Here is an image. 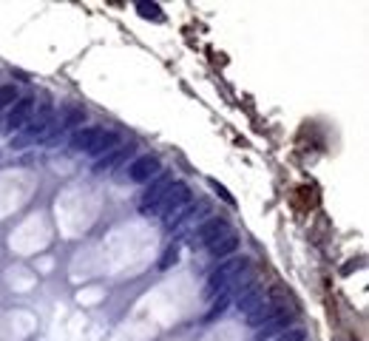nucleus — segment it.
<instances>
[{"label":"nucleus","mask_w":369,"mask_h":341,"mask_svg":"<svg viewBox=\"0 0 369 341\" xmlns=\"http://www.w3.org/2000/svg\"><path fill=\"white\" fill-rule=\"evenodd\" d=\"M247 267V259L245 256H231L221 262L207 279V288H205V299H216V296H228L231 290V282L239 276V273Z\"/></svg>","instance_id":"nucleus-1"},{"label":"nucleus","mask_w":369,"mask_h":341,"mask_svg":"<svg viewBox=\"0 0 369 341\" xmlns=\"http://www.w3.org/2000/svg\"><path fill=\"white\" fill-rule=\"evenodd\" d=\"M188 205H193V193H190V188H188L185 182L176 179V182L171 185V191L165 193V199L160 202V211H157V214H160L165 222H174V219L188 208Z\"/></svg>","instance_id":"nucleus-2"},{"label":"nucleus","mask_w":369,"mask_h":341,"mask_svg":"<svg viewBox=\"0 0 369 341\" xmlns=\"http://www.w3.org/2000/svg\"><path fill=\"white\" fill-rule=\"evenodd\" d=\"M174 182H176V179H174L171 174H160V176H154V179H151V185L145 188L142 199H139V214H145V217L157 214V211H160V202L165 199V193L171 191V185H174Z\"/></svg>","instance_id":"nucleus-3"},{"label":"nucleus","mask_w":369,"mask_h":341,"mask_svg":"<svg viewBox=\"0 0 369 341\" xmlns=\"http://www.w3.org/2000/svg\"><path fill=\"white\" fill-rule=\"evenodd\" d=\"M228 233H231V225H228L225 219L213 217V219H205V222L196 228V233L190 236V242H193V247H210L213 242H219L221 236H228Z\"/></svg>","instance_id":"nucleus-4"},{"label":"nucleus","mask_w":369,"mask_h":341,"mask_svg":"<svg viewBox=\"0 0 369 341\" xmlns=\"http://www.w3.org/2000/svg\"><path fill=\"white\" fill-rule=\"evenodd\" d=\"M162 174V162H160V157H154V154H142V157H136V160H131V165H128V179L131 182H151L154 176H160Z\"/></svg>","instance_id":"nucleus-5"},{"label":"nucleus","mask_w":369,"mask_h":341,"mask_svg":"<svg viewBox=\"0 0 369 341\" xmlns=\"http://www.w3.org/2000/svg\"><path fill=\"white\" fill-rule=\"evenodd\" d=\"M48 125H51V105L46 103V105L40 108V117H37V120H32V122L23 128V134L18 136V140H12V148H23V146L34 143L37 136H43V134L48 131Z\"/></svg>","instance_id":"nucleus-6"},{"label":"nucleus","mask_w":369,"mask_h":341,"mask_svg":"<svg viewBox=\"0 0 369 341\" xmlns=\"http://www.w3.org/2000/svg\"><path fill=\"white\" fill-rule=\"evenodd\" d=\"M32 111H34V100H32V97H18V100H15V105H12V108H9V114H6V131L23 128V125L29 122Z\"/></svg>","instance_id":"nucleus-7"},{"label":"nucleus","mask_w":369,"mask_h":341,"mask_svg":"<svg viewBox=\"0 0 369 341\" xmlns=\"http://www.w3.org/2000/svg\"><path fill=\"white\" fill-rule=\"evenodd\" d=\"M103 136V128L100 125H89V128H77L71 134V140H68V146L74 148V151H91L94 146H97V140Z\"/></svg>","instance_id":"nucleus-8"},{"label":"nucleus","mask_w":369,"mask_h":341,"mask_svg":"<svg viewBox=\"0 0 369 341\" xmlns=\"http://www.w3.org/2000/svg\"><path fill=\"white\" fill-rule=\"evenodd\" d=\"M292 321H295V319H292V313H290L287 307H281V310H278V313H276V316H273V319H270V321L259 330V341L273 338V335H278V333L290 330V327H292Z\"/></svg>","instance_id":"nucleus-9"},{"label":"nucleus","mask_w":369,"mask_h":341,"mask_svg":"<svg viewBox=\"0 0 369 341\" xmlns=\"http://www.w3.org/2000/svg\"><path fill=\"white\" fill-rule=\"evenodd\" d=\"M284 304H276V302H261L259 307H253L247 316H245V321H247V327H253V330H261L278 310H281Z\"/></svg>","instance_id":"nucleus-10"},{"label":"nucleus","mask_w":369,"mask_h":341,"mask_svg":"<svg viewBox=\"0 0 369 341\" xmlns=\"http://www.w3.org/2000/svg\"><path fill=\"white\" fill-rule=\"evenodd\" d=\"M239 236L231 231L228 236H221L219 242H213L207 250H210V256H216V259H231V256H236V250H239Z\"/></svg>","instance_id":"nucleus-11"},{"label":"nucleus","mask_w":369,"mask_h":341,"mask_svg":"<svg viewBox=\"0 0 369 341\" xmlns=\"http://www.w3.org/2000/svg\"><path fill=\"white\" fill-rule=\"evenodd\" d=\"M261 302H264V290H261L259 285H250V288H245V290L239 293V299H236V307H239V310L247 316V313H250L253 307H259Z\"/></svg>","instance_id":"nucleus-12"},{"label":"nucleus","mask_w":369,"mask_h":341,"mask_svg":"<svg viewBox=\"0 0 369 341\" xmlns=\"http://www.w3.org/2000/svg\"><path fill=\"white\" fill-rule=\"evenodd\" d=\"M131 148H134V146H122V148L108 151L103 160H97V162H94V171H97V174H103V171H114V168H117V165H119V162L131 154Z\"/></svg>","instance_id":"nucleus-13"},{"label":"nucleus","mask_w":369,"mask_h":341,"mask_svg":"<svg viewBox=\"0 0 369 341\" xmlns=\"http://www.w3.org/2000/svg\"><path fill=\"white\" fill-rule=\"evenodd\" d=\"M114 148H119V134H114V131H103V136H100L97 146H94L89 154H94V157H105V154L114 151Z\"/></svg>","instance_id":"nucleus-14"},{"label":"nucleus","mask_w":369,"mask_h":341,"mask_svg":"<svg viewBox=\"0 0 369 341\" xmlns=\"http://www.w3.org/2000/svg\"><path fill=\"white\" fill-rule=\"evenodd\" d=\"M276 341H307V330L304 327H290V330L278 333Z\"/></svg>","instance_id":"nucleus-15"},{"label":"nucleus","mask_w":369,"mask_h":341,"mask_svg":"<svg viewBox=\"0 0 369 341\" xmlns=\"http://www.w3.org/2000/svg\"><path fill=\"white\" fill-rule=\"evenodd\" d=\"M18 100V89L15 86H0V111H4L6 105H15Z\"/></svg>","instance_id":"nucleus-16"},{"label":"nucleus","mask_w":369,"mask_h":341,"mask_svg":"<svg viewBox=\"0 0 369 341\" xmlns=\"http://www.w3.org/2000/svg\"><path fill=\"white\" fill-rule=\"evenodd\" d=\"M179 262V247L176 245H171V247H165V253H162V259H160V267L162 270H168L171 264H176Z\"/></svg>","instance_id":"nucleus-17"},{"label":"nucleus","mask_w":369,"mask_h":341,"mask_svg":"<svg viewBox=\"0 0 369 341\" xmlns=\"http://www.w3.org/2000/svg\"><path fill=\"white\" fill-rule=\"evenodd\" d=\"M80 120H86V111H80V108H74L65 120H63V128H74V125H77Z\"/></svg>","instance_id":"nucleus-18"},{"label":"nucleus","mask_w":369,"mask_h":341,"mask_svg":"<svg viewBox=\"0 0 369 341\" xmlns=\"http://www.w3.org/2000/svg\"><path fill=\"white\" fill-rule=\"evenodd\" d=\"M225 304H228V296H219V304H213V307H210V313L205 316V321H213L216 316H221V310H225Z\"/></svg>","instance_id":"nucleus-19"},{"label":"nucleus","mask_w":369,"mask_h":341,"mask_svg":"<svg viewBox=\"0 0 369 341\" xmlns=\"http://www.w3.org/2000/svg\"><path fill=\"white\" fill-rule=\"evenodd\" d=\"M139 12H142V15H157V18H160V9H157V6H139Z\"/></svg>","instance_id":"nucleus-20"}]
</instances>
